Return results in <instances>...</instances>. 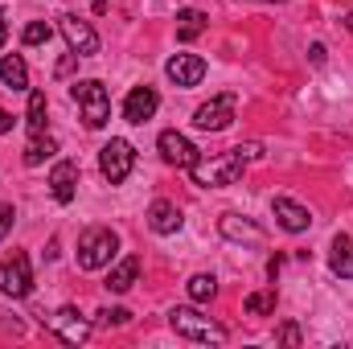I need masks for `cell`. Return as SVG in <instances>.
Returning <instances> with one entry per match:
<instances>
[{"label":"cell","mask_w":353,"mask_h":349,"mask_svg":"<svg viewBox=\"0 0 353 349\" xmlns=\"http://www.w3.org/2000/svg\"><path fill=\"white\" fill-rule=\"evenodd\" d=\"M247 169V157L239 152V148H230V152H222V157H210V161H193L189 165V177H193V185H201V189H222V185H234L239 177Z\"/></svg>","instance_id":"obj_1"},{"label":"cell","mask_w":353,"mask_h":349,"mask_svg":"<svg viewBox=\"0 0 353 349\" xmlns=\"http://www.w3.org/2000/svg\"><path fill=\"white\" fill-rule=\"evenodd\" d=\"M169 325H173L176 337H185V341H201V346H222L226 341V329L218 321L201 317L197 308H173L169 312Z\"/></svg>","instance_id":"obj_2"},{"label":"cell","mask_w":353,"mask_h":349,"mask_svg":"<svg viewBox=\"0 0 353 349\" xmlns=\"http://www.w3.org/2000/svg\"><path fill=\"white\" fill-rule=\"evenodd\" d=\"M70 99L79 103L87 128H103V123L111 119V94H107V87H103L99 79H79V83L70 87Z\"/></svg>","instance_id":"obj_3"},{"label":"cell","mask_w":353,"mask_h":349,"mask_svg":"<svg viewBox=\"0 0 353 349\" xmlns=\"http://www.w3.org/2000/svg\"><path fill=\"white\" fill-rule=\"evenodd\" d=\"M115 251H119L115 230L90 226V230H83V239H79V267L83 271H99V267H107V263L115 259Z\"/></svg>","instance_id":"obj_4"},{"label":"cell","mask_w":353,"mask_h":349,"mask_svg":"<svg viewBox=\"0 0 353 349\" xmlns=\"http://www.w3.org/2000/svg\"><path fill=\"white\" fill-rule=\"evenodd\" d=\"M132 165H136V148H132L128 140H107V144L99 148V169H103V177H107L111 185L128 181Z\"/></svg>","instance_id":"obj_5"},{"label":"cell","mask_w":353,"mask_h":349,"mask_svg":"<svg viewBox=\"0 0 353 349\" xmlns=\"http://www.w3.org/2000/svg\"><path fill=\"white\" fill-rule=\"evenodd\" d=\"M0 292L21 300L33 292V271H29V255L25 251H12V259L0 263Z\"/></svg>","instance_id":"obj_6"},{"label":"cell","mask_w":353,"mask_h":349,"mask_svg":"<svg viewBox=\"0 0 353 349\" xmlns=\"http://www.w3.org/2000/svg\"><path fill=\"white\" fill-rule=\"evenodd\" d=\"M234 94H214L210 103H201L197 111H193V123L201 128V132H222V128H230V119H234Z\"/></svg>","instance_id":"obj_7"},{"label":"cell","mask_w":353,"mask_h":349,"mask_svg":"<svg viewBox=\"0 0 353 349\" xmlns=\"http://www.w3.org/2000/svg\"><path fill=\"white\" fill-rule=\"evenodd\" d=\"M58 29H62V37H66V46L79 54V58H90V54H99V33L90 29L83 17H58Z\"/></svg>","instance_id":"obj_8"},{"label":"cell","mask_w":353,"mask_h":349,"mask_svg":"<svg viewBox=\"0 0 353 349\" xmlns=\"http://www.w3.org/2000/svg\"><path fill=\"white\" fill-rule=\"evenodd\" d=\"M50 329H54L66 346H83V341L90 337V321H83V312H79V308H70V304H66V308H58V312L50 317Z\"/></svg>","instance_id":"obj_9"},{"label":"cell","mask_w":353,"mask_h":349,"mask_svg":"<svg viewBox=\"0 0 353 349\" xmlns=\"http://www.w3.org/2000/svg\"><path fill=\"white\" fill-rule=\"evenodd\" d=\"M271 214H275V222H279L288 235H300V230L312 226L308 206H300V201H292V197H275V201H271Z\"/></svg>","instance_id":"obj_10"},{"label":"cell","mask_w":353,"mask_h":349,"mask_svg":"<svg viewBox=\"0 0 353 349\" xmlns=\"http://www.w3.org/2000/svg\"><path fill=\"white\" fill-rule=\"evenodd\" d=\"M165 74H169V83H176V87H197L205 79V62L197 54H173L169 66H165Z\"/></svg>","instance_id":"obj_11"},{"label":"cell","mask_w":353,"mask_h":349,"mask_svg":"<svg viewBox=\"0 0 353 349\" xmlns=\"http://www.w3.org/2000/svg\"><path fill=\"white\" fill-rule=\"evenodd\" d=\"M157 148H161V157H165L169 165H176V169H189V165L197 161V148H193V140H189V136H181V132H161Z\"/></svg>","instance_id":"obj_12"},{"label":"cell","mask_w":353,"mask_h":349,"mask_svg":"<svg viewBox=\"0 0 353 349\" xmlns=\"http://www.w3.org/2000/svg\"><path fill=\"white\" fill-rule=\"evenodd\" d=\"M157 107H161L157 90L152 87H136L128 99H123V119H128V123H144V119L157 115Z\"/></svg>","instance_id":"obj_13"},{"label":"cell","mask_w":353,"mask_h":349,"mask_svg":"<svg viewBox=\"0 0 353 349\" xmlns=\"http://www.w3.org/2000/svg\"><path fill=\"white\" fill-rule=\"evenodd\" d=\"M74 189H79V165H74V161H58L54 173H50V193H54L62 206H70V201H74Z\"/></svg>","instance_id":"obj_14"},{"label":"cell","mask_w":353,"mask_h":349,"mask_svg":"<svg viewBox=\"0 0 353 349\" xmlns=\"http://www.w3.org/2000/svg\"><path fill=\"white\" fill-rule=\"evenodd\" d=\"M181 210H176L173 201H152V210H148V230L152 235H176L181 230Z\"/></svg>","instance_id":"obj_15"},{"label":"cell","mask_w":353,"mask_h":349,"mask_svg":"<svg viewBox=\"0 0 353 349\" xmlns=\"http://www.w3.org/2000/svg\"><path fill=\"white\" fill-rule=\"evenodd\" d=\"M0 83L8 90H29V70H25V58L21 54L0 58Z\"/></svg>","instance_id":"obj_16"},{"label":"cell","mask_w":353,"mask_h":349,"mask_svg":"<svg viewBox=\"0 0 353 349\" xmlns=\"http://www.w3.org/2000/svg\"><path fill=\"white\" fill-rule=\"evenodd\" d=\"M329 267H333V275H341V279H353V239H350V235H337V239H333V255H329Z\"/></svg>","instance_id":"obj_17"},{"label":"cell","mask_w":353,"mask_h":349,"mask_svg":"<svg viewBox=\"0 0 353 349\" xmlns=\"http://www.w3.org/2000/svg\"><path fill=\"white\" fill-rule=\"evenodd\" d=\"M136 275H140V259H136V255L119 259L111 267V275H107V292H128V288L136 283Z\"/></svg>","instance_id":"obj_18"},{"label":"cell","mask_w":353,"mask_h":349,"mask_svg":"<svg viewBox=\"0 0 353 349\" xmlns=\"http://www.w3.org/2000/svg\"><path fill=\"white\" fill-rule=\"evenodd\" d=\"M222 235L226 239H234V243H259L263 239V230L255 226V222H247V218H239V214H222Z\"/></svg>","instance_id":"obj_19"},{"label":"cell","mask_w":353,"mask_h":349,"mask_svg":"<svg viewBox=\"0 0 353 349\" xmlns=\"http://www.w3.org/2000/svg\"><path fill=\"white\" fill-rule=\"evenodd\" d=\"M205 33V12L201 8H181L176 12V37L181 41H193V37H201Z\"/></svg>","instance_id":"obj_20"},{"label":"cell","mask_w":353,"mask_h":349,"mask_svg":"<svg viewBox=\"0 0 353 349\" xmlns=\"http://www.w3.org/2000/svg\"><path fill=\"white\" fill-rule=\"evenodd\" d=\"M54 152H58V140L41 132V136H33V140L25 144V165H29V169H37V165H46Z\"/></svg>","instance_id":"obj_21"},{"label":"cell","mask_w":353,"mask_h":349,"mask_svg":"<svg viewBox=\"0 0 353 349\" xmlns=\"http://www.w3.org/2000/svg\"><path fill=\"white\" fill-rule=\"evenodd\" d=\"M25 123L33 136L46 132V90H29V111H25Z\"/></svg>","instance_id":"obj_22"},{"label":"cell","mask_w":353,"mask_h":349,"mask_svg":"<svg viewBox=\"0 0 353 349\" xmlns=\"http://www.w3.org/2000/svg\"><path fill=\"white\" fill-rule=\"evenodd\" d=\"M218 296V279L214 275H193L189 279V300L193 304H205V300H214Z\"/></svg>","instance_id":"obj_23"},{"label":"cell","mask_w":353,"mask_h":349,"mask_svg":"<svg viewBox=\"0 0 353 349\" xmlns=\"http://www.w3.org/2000/svg\"><path fill=\"white\" fill-rule=\"evenodd\" d=\"M243 308H247L251 317H267V312H275V292H251Z\"/></svg>","instance_id":"obj_24"},{"label":"cell","mask_w":353,"mask_h":349,"mask_svg":"<svg viewBox=\"0 0 353 349\" xmlns=\"http://www.w3.org/2000/svg\"><path fill=\"white\" fill-rule=\"evenodd\" d=\"M50 37H54V29H50L46 21H29V25H25V33H21V41H25V46H46Z\"/></svg>","instance_id":"obj_25"},{"label":"cell","mask_w":353,"mask_h":349,"mask_svg":"<svg viewBox=\"0 0 353 349\" xmlns=\"http://www.w3.org/2000/svg\"><path fill=\"white\" fill-rule=\"evenodd\" d=\"M94 317H99V325H103V329H119V325H128V321H132V312H128V308H103V312H94Z\"/></svg>","instance_id":"obj_26"},{"label":"cell","mask_w":353,"mask_h":349,"mask_svg":"<svg viewBox=\"0 0 353 349\" xmlns=\"http://www.w3.org/2000/svg\"><path fill=\"white\" fill-rule=\"evenodd\" d=\"M279 341H283V346H300V329H296V325H283V329H279Z\"/></svg>","instance_id":"obj_27"},{"label":"cell","mask_w":353,"mask_h":349,"mask_svg":"<svg viewBox=\"0 0 353 349\" xmlns=\"http://www.w3.org/2000/svg\"><path fill=\"white\" fill-rule=\"evenodd\" d=\"M12 218H17V214H12V206H0V239L12 230Z\"/></svg>","instance_id":"obj_28"},{"label":"cell","mask_w":353,"mask_h":349,"mask_svg":"<svg viewBox=\"0 0 353 349\" xmlns=\"http://www.w3.org/2000/svg\"><path fill=\"white\" fill-rule=\"evenodd\" d=\"M308 58H312V66H321V62H325V46H321V41H316V46H312V50H308Z\"/></svg>","instance_id":"obj_29"},{"label":"cell","mask_w":353,"mask_h":349,"mask_svg":"<svg viewBox=\"0 0 353 349\" xmlns=\"http://www.w3.org/2000/svg\"><path fill=\"white\" fill-rule=\"evenodd\" d=\"M74 58H79V54H70V58H62V62H58V74H70V70H74Z\"/></svg>","instance_id":"obj_30"},{"label":"cell","mask_w":353,"mask_h":349,"mask_svg":"<svg viewBox=\"0 0 353 349\" xmlns=\"http://www.w3.org/2000/svg\"><path fill=\"white\" fill-rule=\"evenodd\" d=\"M4 132H12V115H8V111L0 107V136H4Z\"/></svg>","instance_id":"obj_31"},{"label":"cell","mask_w":353,"mask_h":349,"mask_svg":"<svg viewBox=\"0 0 353 349\" xmlns=\"http://www.w3.org/2000/svg\"><path fill=\"white\" fill-rule=\"evenodd\" d=\"M8 41V21H4V8H0V46Z\"/></svg>","instance_id":"obj_32"},{"label":"cell","mask_w":353,"mask_h":349,"mask_svg":"<svg viewBox=\"0 0 353 349\" xmlns=\"http://www.w3.org/2000/svg\"><path fill=\"white\" fill-rule=\"evenodd\" d=\"M345 25H350V33H353V12H350V21H345Z\"/></svg>","instance_id":"obj_33"},{"label":"cell","mask_w":353,"mask_h":349,"mask_svg":"<svg viewBox=\"0 0 353 349\" xmlns=\"http://www.w3.org/2000/svg\"><path fill=\"white\" fill-rule=\"evenodd\" d=\"M271 4H283V0H271Z\"/></svg>","instance_id":"obj_34"}]
</instances>
